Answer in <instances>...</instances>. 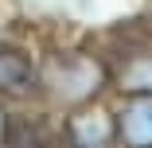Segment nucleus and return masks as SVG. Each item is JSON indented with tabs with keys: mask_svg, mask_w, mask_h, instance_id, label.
<instances>
[{
	"mask_svg": "<svg viewBox=\"0 0 152 148\" xmlns=\"http://www.w3.org/2000/svg\"><path fill=\"white\" fill-rule=\"evenodd\" d=\"M129 86H140V90H152V58H144V63L133 66V74L125 78Z\"/></svg>",
	"mask_w": 152,
	"mask_h": 148,
	"instance_id": "423d86ee",
	"label": "nucleus"
},
{
	"mask_svg": "<svg viewBox=\"0 0 152 148\" xmlns=\"http://www.w3.org/2000/svg\"><path fill=\"white\" fill-rule=\"evenodd\" d=\"M70 144L74 148H113V121L102 109H86L70 121Z\"/></svg>",
	"mask_w": 152,
	"mask_h": 148,
	"instance_id": "f03ea898",
	"label": "nucleus"
},
{
	"mask_svg": "<svg viewBox=\"0 0 152 148\" xmlns=\"http://www.w3.org/2000/svg\"><path fill=\"white\" fill-rule=\"evenodd\" d=\"M43 82H47V90L55 98H63V101H86L102 86V74H98V66L90 63V58L63 55V58H55V63L47 66Z\"/></svg>",
	"mask_w": 152,
	"mask_h": 148,
	"instance_id": "f257e3e1",
	"label": "nucleus"
},
{
	"mask_svg": "<svg viewBox=\"0 0 152 148\" xmlns=\"http://www.w3.org/2000/svg\"><path fill=\"white\" fill-rule=\"evenodd\" d=\"M35 86V74L27 66V58L16 51H0V90L8 94H27Z\"/></svg>",
	"mask_w": 152,
	"mask_h": 148,
	"instance_id": "39448f33",
	"label": "nucleus"
},
{
	"mask_svg": "<svg viewBox=\"0 0 152 148\" xmlns=\"http://www.w3.org/2000/svg\"><path fill=\"white\" fill-rule=\"evenodd\" d=\"M117 125L133 148H152V98H133Z\"/></svg>",
	"mask_w": 152,
	"mask_h": 148,
	"instance_id": "7ed1b4c3",
	"label": "nucleus"
},
{
	"mask_svg": "<svg viewBox=\"0 0 152 148\" xmlns=\"http://www.w3.org/2000/svg\"><path fill=\"white\" fill-rule=\"evenodd\" d=\"M8 144L12 148H58V140L43 117H16L8 125Z\"/></svg>",
	"mask_w": 152,
	"mask_h": 148,
	"instance_id": "20e7f679",
	"label": "nucleus"
}]
</instances>
